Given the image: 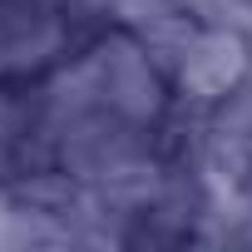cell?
I'll list each match as a JSON object with an SVG mask.
<instances>
[{
	"instance_id": "cell-1",
	"label": "cell",
	"mask_w": 252,
	"mask_h": 252,
	"mask_svg": "<svg viewBox=\"0 0 252 252\" xmlns=\"http://www.w3.org/2000/svg\"><path fill=\"white\" fill-rule=\"evenodd\" d=\"M84 55H89V69H94V84H99V104L109 114L139 124V129H154L163 119L168 79L149 60V50L134 40V30H114V35L94 40Z\"/></svg>"
},
{
	"instance_id": "cell-2",
	"label": "cell",
	"mask_w": 252,
	"mask_h": 252,
	"mask_svg": "<svg viewBox=\"0 0 252 252\" xmlns=\"http://www.w3.org/2000/svg\"><path fill=\"white\" fill-rule=\"evenodd\" d=\"M247 69H252V40H247L242 30L198 25L168 84H178L188 104L213 109L218 99H227V94L247 79Z\"/></svg>"
},
{
	"instance_id": "cell-3",
	"label": "cell",
	"mask_w": 252,
	"mask_h": 252,
	"mask_svg": "<svg viewBox=\"0 0 252 252\" xmlns=\"http://www.w3.org/2000/svg\"><path fill=\"white\" fill-rule=\"evenodd\" d=\"M69 10L55 5H0V84L45 74L69 55Z\"/></svg>"
},
{
	"instance_id": "cell-4",
	"label": "cell",
	"mask_w": 252,
	"mask_h": 252,
	"mask_svg": "<svg viewBox=\"0 0 252 252\" xmlns=\"http://www.w3.org/2000/svg\"><path fill=\"white\" fill-rule=\"evenodd\" d=\"M193 30H198V20H193V15H183V10L173 5V10H163V15H154V20L134 25V40L149 50V60L163 69V79H173V69H178V60H183V50H188Z\"/></svg>"
},
{
	"instance_id": "cell-5",
	"label": "cell",
	"mask_w": 252,
	"mask_h": 252,
	"mask_svg": "<svg viewBox=\"0 0 252 252\" xmlns=\"http://www.w3.org/2000/svg\"><path fill=\"white\" fill-rule=\"evenodd\" d=\"M173 5L193 15L198 25H227L252 40V0H173Z\"/></svg>"
},
{
	"instance_id": "cell-6",
	"label": "cell",
	"mask_w": 252,
	"mask_h": 252,
	"mask_svg": "<svg viewBox=\"0 0 252 252\" xmlns=\"http://www.w3.org/2000/svg\"><path fill=\"white\" fill-rule=\"evenodd\" d=\"M79 10H84V15H104V20H114L119 30H134V25H144V20L173 10V0H79Z\"/></svg>"
}]
</instances>
